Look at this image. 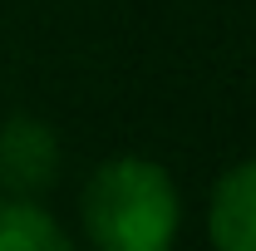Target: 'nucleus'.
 Segmentation results:
<instances>
[{"instance_id": "3", "label": "nucleus", "mask_w": 256, "mask_h": 251, "mask_svg": "<svg viewBox=\"0 0 256 251\" xmlns=\"http://www.w3.org/2000/svg\"><path fill=\"white\" fill-rule=\"evenodd\" d=\"M207 232L222 251H256V158L226 168L212 188Z\"/></svg>"}, {"instance_id": "4", "label": "nucleus", "mask_w": 256, "mask_h": 251, "mask_svg": "<svg viewBox=\"0 0 256 251\" xmlns=\"http://www.w3.org/2000/svg\"><path fill=\"white\" fill-rule=\"evenodd\" d=\"M0 251H69V232L30 197L0 202Z\"/></svg>"}, {"instance_id": "1", "label": "nucleus", "mask_w": 256, "mask_h": 251, "mask_svg": "<svg viewBox=\"0 0 256 251\" xmlns=\"http://www.w3.org/2000/svg\"><path fill=\"white\" fill-rule=\"evenodd\" d=\"M178 217V188L153 158H108L84 188V232L104 251H162Z\"/></svg>"}, {"instance_id": "2", "label": "nucleus", "mask_w": 256, "mask_h": 251, "mask_svg": "<svg viewBox=\"0 0 256 251\" xmlns=\"http://www.w3.org/2000/svg\"><path fill=\"white\" fill-rule=\"evenodd\" d=\"M60 172V143L54 128L40 118H10L0 124V188L15 197H34Z\"/></svg>"}]
</instances>
